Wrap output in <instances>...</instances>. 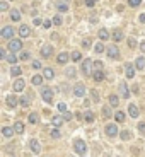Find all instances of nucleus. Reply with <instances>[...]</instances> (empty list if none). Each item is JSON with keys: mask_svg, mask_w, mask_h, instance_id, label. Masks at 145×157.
<instances>
[{"mask_svg": "<svg viewBox=\"0 0 145 157\" xmlns=\"http://www.w3.org/2000/svg\"><path fill=\"white\" fill-rule=\"evenodd\" d=\"M21 60H24V62H28L29 58H31V55H29L28 51H24V53H21V56H19Z\"/></svg>", "mask_w": 145, "mask_h": 157, "instance_id": "e433bc0d", "label": "nucleus"}, {"mask_svg": "<svg viewBox=\"0 0 145 157\" xmlns=\"http://www.w3.org/2000/svg\"><path fill=\"white\" fill-rule=\"evenodd\" d=\"M0 58H5V60H7V56H5V50H4V48H0Z\"/></svg>", "mask_w": 145, "mask_h": 157, "instance_id": "603ef678", "label": "nucleus"}, {"mask_svg": "<svg viewBox=\"0 0 145 157\" xmlns=\"http://www.w3.org/2000/svg\"><path fill=\"white\" fill-rule=\"evenodd\" d=\"M94 70H102V62H94Z\"/></svg>", "mask_w": 145, "mask_h": 157, "instance_id": "49530a36", "label": "nucleus"}, {"mask_svg": "<svg viewBox=\"0 0 145 157\" xmlns=\"http://www.w3.org/2000/svg\"><path fill=\"white\" fill-rule=\"evenodd\" d=\"M7 46H9V50H10L12 53H16V51H19L21 48H22V41H21V39H10Z\"/></svg>", "mask_w": 145, "mask_h": 157, "instance_id": "7ed1b4c3", "label": "nucleus"}, {"mask_svg": "<svg viewBox=\"0 0 145 157\" xmlns=\"http://www.w3.org/2000/svg\"><path fill=\"white\" fill-rule=\"evenodd\" d=\"M41 98H43L44 102H51L53 101V90H51L50 87H43V89H41Z\"/></svg>", "mask_w": 145, "mask_h": 157, "instance_id": "f03ea898", "label": "nucleus"}, {"mask_svg": "<svg viewBox=\"0 0 145 157\" xmlns=\"http://www.w3.org/2000/svg\"><path fill=\"white\" fill-rule=\"evenodd\" d=\"M68 75H70V77H74L75 75V68H68V72H67Z\"/></svg>", "mask_w": 145, "mask_h": 157, "instance_id": "4d7b16f0", "label": "nucleus"}, {"mask_svg": "<svg viewBox=\"0 0 145 157\" xmlns=\"http://www.w3.org/2000/svg\"><path fill=\"white\" fill-rule=\"evenodd\" d=\"M116 121H118V123H123V121H125V113H123V111H118V113H116Z\"/></svg>", "mask_w": 145, "mask_h": 157, "instance_id": "c756f323", "label": "nucleus"}, {"mask_svg": "<svg viewBox=\"0 0 145 157\" xmlns=\"http://www.w3.org/2000/svg\"><path fill=\"white\" fill-rule=\"evenodd\" d=\"M120 137H121L123 140H128V138L132 137V133H130V132H126V130H125V132H121V133H120Z\"/></svg>", "mask_w": 145, "mask_h": 157, "instance_id": "c9c22d12", "label": "nucleus"}, {"mask_svg": "<svg viewBox=\"0 0 145 157\" xmlns=\"http://www.w3.org/2000/svg\"><path fill=\"white\" fill-rule=\"evenodd\" d=\"M7 9H9V4H7V2H0V10L5 12Z\"/></svg>", "mask_w": 145, "mask_h": 157, "instance_id": "37998d69", "label": "nucleus"}, {"mask_svg": "<svg viewBox=\"0 0 145 157\" xmlns=\"http://www.w3.org/2000/svg\"><path fill=\"white\" fill-rule=\"evenodd\" d=\"M32 84H34V86L43 84V78H41V75H34V77H32Z\"/></svg>", "mask_w": 145, "mask_h": 157, "instance_id": "473e14b6", "label": "nucleus"}, {"mask_svg": "<svg viewBox=\"0 0 145 157\" xmlns=\"http://www.w3.org/2000/svg\"><path fill=\"white\" fill-rule=\"evenodd\" d=\"M29 145H31V150H32L34 154H39V152H41V145H39V142L36 140V138H32V140L29 142Z\"/></svg>", "mask_w": 145, "mask_h": 157, "instance_id": "6e6552de", "label": "nucleus"}, {"mask_svg": "<svg viewBox=\"0 0 145 157\" xmlns=\"http://www.w3.org/2000/svg\"><path fill=\"white\" fill-rule=\"evenodd\" d=\"M140 50L145 53V41H143V43H140Z\"/></svg>", "mask_w": 145, "mask_h": 157, "instance_id": "052dcab7", "label": "nucleus"}, {"mask_svg": "<svg viewBox=\"0 0 145 157\" xmlns=\"http://www.w3.org/2000/svg\"><path fill=\"white\" fill-rule=\"evenodd\" d=\"M70 58L74 60V62H80V58H82V55H80V51H74Z\"/></svg>", "mask_w": 145, "mask_h": 157, "instance_id": "c85d7f7f", "label": "nucleus"}, {"mask_svg": "<svg viewBox=\"0 0 145 157\" xmlns=\"http://www.w3.org/2000/svg\"><path fill=\"white\" fill-rule=\"evenodd\" d=\"M108 55H109L111 58H120V50H118L116 44H111V46L108 48Z\"/></svg>", "mask_w": 145, "mask_h": 157, "instance_id": "39448f33", "label": "nucleus"}, {"mask_svg": "<svg viewBox=\"0 0 145 157\" xmlns=\"http://www.w3.org/2000/svg\"><path fill=\"white\" fill-rule=\"evenodd\" d=\"M118 102H120V99H118V96H109V104L113 108L118 106Z\"/></svg>", "mask_w": 145, "mask_h": 157, "instance_id": "a878e982", "label": "nucleus"}, {"mask_svg": "<svg viewBox=\"0 0 145 157\" xmlns=\"http://www.w3.org/2000/svg\"><path fill=\"white\" fill-rule=\"evenodd\" d=\"M84 118H86V121H87V123H92V121H94V114L90 113V111H86Z\"/></svg>", "mask_w": 145, "mask_h": 157, "instance_id": "bb28decb", "label": "nucleus"}, {"mask_svg": "<svg viewBox=\"0 0 145 157\" xmlns=\"http://www.w3.org/2000/svg\"><path fill=\"white\" fill-rule=\"evenodd\" d=\"M17 60H19V56H16L14 53L7 56V62H9V63H12V65H16V63H17Z\"/></svg>", "mask_w": 145, "mask_h": 157, "instance_id": "cd10ccee", "label": "nucleus"}, {"mask_svg": "<svg viewBox=\"0 0 145 157\" xmlns=\"http://www.w3.org/2000/svg\"><path fill=\"white\" fill-rule=\"evenodd\" d=\"M86 5L87 7H94V0H86Z\"/></svg>", "mask_w": 145, "mask_h": 157, "instance_id": "864d4df0", "label": "nucleus"}, {"mask_svg": "<svg viewBox=\"0 0 145 157\" xmlns=\"http://www.w3.org/2000/svg\"><path fill=\"white\" fill-rule=\"evenodd\" d=\"M120 92L123 94V98H128V96H130L128 87H126V84H125V82H123V84H120Z\"/></svg>", "mask_w": 145, "mask_h": 157, "instance_id": "f3484780", "label": "nucleus"}, {"mask_svg": "<svg viewBox=\"0 0 145 157\" xmlns=\"http://www.w3.org/2000/svg\"><path fill=\"white\" fill-rule=\"evenodd\" d=\"M43 26H44V28H50V26H51V22H50V21H44V22H43Z\"/></svg>", "mask_w": 145, "mask_h": 157, "instance_id": "bf43d9fd", "label": "nucleus"}, {"mask_svg": "<svg viewBox=\"0 0 145 157\" xmlns=\"http://www.w3.org/2000/svg\"><path fill=\"white\" fill-rule=\"evenodd\" d=\"M82 44H84V48H90V41H89V39H86V41H82Z\"/></svg>", "mask_w": 145, "mask_h": 157, "instance_id": "5fc2aeb1", "label": "nucleus"}, {"mask_svg": "<svg viewBox=\"0 0 145 157\" xmlns=\"http://www.w3.org/2000/svg\"><path fill=\"white\" fill-rule=\"evenodd\" d=\"M14 130H16L17 133H22L24 132V123L22 121H16L14 123Z\"/></svg>", "mask_w": 145, "mask_h": 157, "instance_id": "a211bd4d", "label": "nucleus"}, {"mask_svg": "<svg viewBox=\"0 0 145 157\" xmlns=\"http://www.w3.org/2000/svg\"><path fill=\"white\" fill-rule=\"evenodd\" d=\"M92 60L90 58H86L84 60V63H82V72H84V75H90V72H92Z\"/></svg>", "mask_w": 145, "mask_h": 157, "instance_id": "20e7f679", "label": "nucleus"}, {"mask_svg": "<svg viewBox=\"0 0 145 157\" xmlns=\"http://www.w3.org/2000/svg\"><path fill=\"white\" fill-rule=\"evenodd\" d=\"M135 44H137V43H135V38H128V46L130 48H135Z\"/></svg>", "mask_w": 145, "mask_h": 157, "instance_id": "09e8293b", "label": "nucleus"}, {"mask_svg": "<svg viewBox=\"0 0 145 157\" xmlns=\"http://www.w3.org/2000/svg\"><path fill=\"white\" fill-rule=\"evenodd\" d=\"M58 111H62V113H67V106H65V102H60V104H58Z\"/></svg>", "mask_w": 145, "mask_h": 157, "instance_id": "a19ab883", "label": "nucleus"}, {"mask_svg": "<svg viewBox=\"0 0 145 157\" xmlns=\"http://www.w3.org/2000/svg\"><path fill=\"white\" fill-rule=\"evenodd\" d=\"M53 24H55V26H60V24H62V17L55 16V17H53Z\"/></svg>", "mask_w": 145, "mask_h": 157, "instance_id": "a18cd8bd", "label": "nucleus"}, {"mask_svg": "<svg viewBox=\"0 0 145 157\" xmlns=\"http://www.w3.org/2000/svg\"><path fill=\"white\" fill-rule=\"evenodd\" d=\"M24 84L26 82H24L22 78H17L16 82H14V90H16V92H21V90L24 89Z\"/></svg>", "mask_w": 145, "mask_h": 157, "instance_id": "f8f14e48", "label": "nucleus"}, {"mask_svg": "<svg viewBox=\"0 0 145 157\" xmlns=\"http://www.w3.org/2000/svg\"><path fill=\"white\" fill-rule=\"evenodd\" d=\"M56 7H58V10H62V12L68 10V5H67V4H58V5H56Z\"/></svg>", "mask_w": 145, "mask_h": 157, "instance_id": "ea45409f", "label": "nucleus"}, {"mask_svg": "<svg viewBox=\"0 0 145 157\" xmlns=\"http://www.w3.org/2000/svg\"><path fill=\"white\" fill-rule=\"evenodd\" d=\"M10 72H12V75H16V77H19V75L22 74V68H21V67H17V65H14Z\"/></svg>", "mask_w": 145, "mask_h": 157, "instance_id": "393cba45", "label": "nucleus"}, {"mask_svg": "<svg viewBox=\"0 0 145 157\" xmlns=\"http://www.w3.org/2000/svg\"><path fill=\"white\" fill-rule=\"evenodd\" d=\"M29 123H31V125H36V123H38V114L36 113L29 114Z\"/></svg>", "mask_w": 145, "mask_h": 157, "instance_id": "2f4dec72", "label": "nucleus"}, {"mask_svg": "<svg viewBox=\"0 0 145 157\" xmlns=\"http://www.w3.org/2000/svg\"><path fill=\"white\" fill-rule=\"evenodd\" d=\"M51 53H53V46H51V44H44V46L41 48V56H44V58L51 56Z\"/></svg>", "mask_w": 145, "mask_h": 157, "instance_id": "0eeeda50", "label": "nucleus"}, {"mask_svg": "<svg viewBox=\"0 0 145 157\" xmlns=\"http://www.w3.org/2000/svg\"><path fill=\"white\" fill-rule=\"evenodd\" d=\"M12 34H14V29L9 28V26H5V28L2 29V38H12Z\"/></svg>", "mask_w": 145, "mask_h": 157, "instance_id": "4468645a", "label": "nucleus"}, {"mask_svg": "<svg viewBox=\"0 0 145 157\" xmlns=\"http://www.w3.org/2000/svg\"><path fill=\"white\" fill-rule=\"evenodd\" d=\"M99 38H101L102 41H104V39H108V38H109V33H108L106 29H101V31H99Z\"/></svg>", "mask_w": 145, "mask_h": 157, "instance_id": "7c9ffc66", "label": "nucleus"}, {"mask_svg": "<svg viewBox=\"0 0 145 157\" xmlns=\"http://www.w3.org/2000/svg\"><path fill=\"white\" fill-rule=\"evenodd\" d=\"M2 133H4L5 137H12V135H14V128H10V126H4V128H2Z\"/></svg>", "mask_w": 145, "mask_h": 157, "instance_id": "6ab92c4d", "label": "nucleus"}, {"mask_svg": "<svg viewBox=\"0 0 145 157\" xmlns=\"http://www.w3.org/2000/svg\"><path fill=\"white\" fill-rule=\"evenodd\" d=\"M94 50H96V53H102V51H104V46H102L101 43H97V44L94 46Z\"/></svg>", "mask_w": 145, "mask_h": 157, "instance_id": "4c0bfd02", "label": "nucleus"}, {"mask_svg": "<svg viewBox=\"0 0 145 157\" xmlns=\"http://www.w3.org/2000/svg\"><path fill=\"white\" fill-rule=\"evenodd\" d=\"M140 22L145 24V14H140Z\"/></svg>", "mask_w": 145, "mask_h": 157, "instance_id": "13d9d810", "label": "nucleus"}, {"mask_svg": "<svg viewBox=\"0 0 145 157\" xmlns=\"http://www.w3.org/2000/svg\"><path fill=\"white\" fill-rule=\"evenodd\" d=\"M41 67V62H32V68H39Z\"/></svg>", "mask_w": 145, "mask_h": 157, "instance_id": "6e6d98bb", "label": "nucleus"}, {"mask_svg": "<svg viewBox=\"0 0 145 157\" xmlns=\"http://www.w3.org/2000/svg\"><path fill=\"white\" fill-rule=\"evenodd\" d=\"M56 62L58 63H67L68 62V53H60V55L56 56Z\"/></svg>", "mask_w": 145, "mask_h": 157, "instance_id": "dca6fc26", "label": "nucleus"}, {"mask_svg": "<svg viewBox=\"0 0 145 157\" xmlns=\"http://www.w3.org/2000/svg\"><path fill=\"white\" fill-rule=\"evenodd\" d=\"M102 78H104V74H102V70H96V72H94V80H96V82H101Z\"/></svg>", "mask_w": 145, "mask_h": 157, "instance_id": "5701e85b", "label": "nucleus"}, {"mask_svg": "<svg viewBox=\"0 0 145 157\" xmlns=\"http://www.w3.org/2000/svg\"><path fill=\"white\" fill-rule=\"evenodd\" d=\"M63 118H65L67 121H70L72 118H74V114H72V113H68V111H67V113H63Z\"/></svg>", "mask_w": 145, "mask_h": 157, "instance_id": "de8ad7c7", "label": "nucleus"}, {"mask_svg": "<svg viewBox=\"0 0 145 157\" xmlns=\"http://www.w3.org/2000/svg\"><path fill=\"white\" fill-rule=\"evenodd\" d=\"M43 74H44V78H53L55 77V72L51 70V68H44Z\"/></svg>", "mask_w": 145, "mask_h": 157, "instance_id": "b1692460", "label": "nucleus"}, {"mask_svg": "<svg viewBox=\"0 0 145 157\" xmlns=\"http://www.w3.org/2000/svg\"><path fill=\"white\" fill-rule=\"evenodd\" d=\"M102 116H104V118H109L111 116V111H109V108H108V106L102 108Z\"/></svg>", "mask_w": 145, "mask_h": 157, "instance_id": "f704fd0d", "label": "nucleus"}, {"mask_svg": "<svg viewBox=\"0 0 145 157\" xmlns=\"http://www.w3.org/2000/svg\"><path fill=\"white\" fill-rule=\"evenodd\" d=\"M29 34H31V29H29L26 24H22V26L19 28V36H21V38H28Z\"/></svg>", "mask_w": 145, "mask_h": 157, "instance_id": "1a4fd4ad", "label": "nucleus"}, {"mask_svg": "<svg viewBox=\"0 0 145 157\" xmlns=\"http://www.w3.org/2000/svg\"><path fill=\"white\" fill-rule=\"evenodd\" d=\"M5 102H7V106H9V108H16V106H17V99L14 98V96H7Z\"/></svg>", "mask_w": 145, "mask_h": 157, "instance_id": "2eb2a0df", "label": "nucleus"}, {"mask_svg": "<svg viewBox=\"0 0 145 157\" xmlns=\"http://www.w3.org/2000/svg\"><path fill=\"white\" fill-rule=\"evenodd\" d=\"M143 67H145V58L140 56V58H137V68H143Z\"/></svg>", "mask_w": 145, "mask_h": 157, "instance_id": "72a5a7b5", "label": "nucleus"}, {"mask_svg": "<svg viewBox=\"0 0 145 157\" xmlns=\"http://www.w3.org/2000/svg\"><path fill=\"white\" fill-rule=\"evenodd\" d=\"M10 19L14 21V22H19V21H21V14H19V10H12V12H10Z\"/></svg>", "mask_w": 145, "mask_h": 157, "instance_id": "aec40b11", "label": "nucleus"}, {"mask_svg": "<svg viewBox=\"0 0 145 157\" xmlns=\"http://www.w3.org/2000/svg\"><path fill=\"white\" fill-rule=\"evenodd\" d=\"M74 94L77 96V98H84V94H86V87H84L82 84H77V86L74 87Z\"/></svg>", "mask_w": 145, "mask_h": 157, "instance_id": "423d86ee", "label": "nucleus"}, {"mask_svg": "<svg viewBox=\"0 0 145 157\" xmlns=\"http://www.w3.org/2000/svg\"><path fill=\"white\" fill-rule=\"evenodd\" d=\"M125 70H126V77H128V78H133L135 77V68H133V65H132V63H126Z\"/></svg>", "mask_w": 145, "mask_h": 157, "instance_id": "9b49d317", "label": "nucleus"}, {"mask_svg": "<svg viewBox=\"0 0 145 157\" xmlns=\"http://www.w3.org/2000/svg\"><path fill=\"white\" fill-rule=\"evenodd\" d=\"M90 96H92V99H94V101H97V99H99V94L96 92V90H90Z\"/></svg>", "mask_w": 145, "mask_h": 157, "instance_id": "3c124183", "label": "nucleus"}, {"mask_svg": "<svg viewBox=\"0 0 145 157\" xmlns=\"http://www.w3.org/2000/svg\"><path fill=\"white\" fill-rule=\"evenodd\" d=\"M116 133H118L116 125H108L106 126V135L108 137H116Z\"/></svg>", "mask_w": 145, "mask_h": 157, "instance_id": "9d476101", "label": "nucleus"}, {"mask_svg": "<svg viewBox=\"0 0 145 157\" xmlns=\"http://www.w3.org/2000/svg\"><path fill=\"white\" fill-rule=\"evenodd\" d=\"M21 104H22L24 108H28L29 106V99L28 98H21Z\"/></svg>", "mask_w": 145, "mask_h": 157, "instance_id": "79ce46f5", "label": "nucleus"}, {"mask_svg": "<svg viewBox=\"0 0 145 157\" xmlns=\"http://www.w3.org/2000/svg\"><path fill=\"white\" fill-rule=\"evenodd\" d=\"M113 39H114V41H121V39H123V33L120 31V29H114V33H113Z\"/></svg>", "mask_w": 145, "mask_h": 157, "instance_id": "4be33fe9", "label": "nucleus"}, {"mask_svg": "<svg viewBox=\"0 0 145 157\" xmlns=\"http://www.w3.org/2000/svg\"><path fill=\"white\" fill-rule=\"evenodd\" d=\"M51 121H53V125H55V126H60L63 121H65V118H63V116H53Z\"/></svg>", "mask_w": 145, "mask_h": 157, "instance_id": "412c9836", "label": "nucleus"}, {"mask_svg": "<svg viewBox=\"0 0 145 157\" xmlns=\"http://www.w3.org/2000/svg\"><path fill=\"white\" fill-rule=\"evenodd\" d=\"M128 111H130V116H132V118H137L138 114H140V111H138V108L135 106V104H130V106H128Z\"/></svg>", "mask_w": 145, "mask_h": 157, "instance_id": "ddd939ff", "label": "nucleus"}, {"mask_svg": "<svg viewBox=\"0 0 145 157\" xmlns=\"http://www.w3.org/2000/svg\"><path fill=\"white\" fill-rule=\"evenodd\" d=\"M51 137H53V138H60V137H62V133H60V132H58V130H53V132H51Z\"/></svg>", "mask_w": 145, "mask_h": 157, "instance_id": "c03bdc74", "label": "nucleus"}, {"mask_svg": "<svg viewBox=\"0 0 145 157\" xmlns=\"http://www.w3.org/2000/svg\"><path fill=\"white\" fill-rule=\"evenodd\" d=\"M75 152L78 154V155H86L87 154V144L84 140H75Z\"/></svg>", "mask_w": 145, "mask_h": 157, "instance_id": "f257e3e1", "label": "nucleus"}, {"mask_svg": "<svg viewBox=\"0 0 145 157\" xmlns=\"http://www.w3.org/2000/svg\"><path fill=\"white\" fill-rule=\"evenodd\" d=\"M138 130H140L142 133H145V121H140V123H138Z\"/></svg>", "mask_w": 145, "mask_h": 157, "instance_id": "8fccbe9b", "label": "nucleus"}, {"mask_svg": "<svg viewBox=\"0 0 145 157\" xmlns=\"http://www.w3.org/2000/svg\"><path fill=\"white\" fill-rule=\"evenodd\" d=\"M140 2H142V0H128V4L132 5V7H138V5H140Z\"/></svg>", "mask_w": 145, "mask_h": 157, "instance_id": "58836bf2", "label": "nucleus"}]
</instances>
